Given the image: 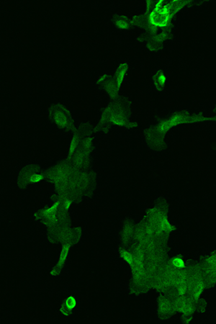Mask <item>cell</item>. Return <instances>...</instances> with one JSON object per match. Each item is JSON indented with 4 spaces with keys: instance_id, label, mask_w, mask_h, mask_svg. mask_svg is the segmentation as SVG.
Segmentation results:
<instances>
[{
    "instance_id": "1",
    "label": "cell",
    "mask_w": 216,
    "mask_h": 324,
    "mask_svg": "<svg viewBox=\"0 0 216 324\" xmlns=\"http://www.w3.org/2000/svg\"><path fill=\"white\" fill-rule=\"evenodd\" d=\"M70 243H64V244L63 245L58 262H57L56 267H54L51 270V271H50V275L51 276H57L59 274L63 265H64L66 261H67L68 255H69V249H70Z\"/></svg>"
},
{
    "instance_id": "2",
    "label": "cell",
    "mask_w": 216,
    "mask_h": 324,
    "mask_svg": "<svg viewBox=\"0 0 216 324\" xmlns=\"http://www.w3.org/2000/svg\"><path fill=\"white\" fill-rule=\"evenodd\" d=\"M183 120H184V116H182V115H175V116L172 117V118L169 119L168 120L162 122L160 124L158 129H159L160 132L165 133L166 131L168 130L170 128L180 123L181 122L183 121Z\"/></svg>"
},
{
    "instance_id": "3",
    "label": "cell",
    "mask_w": 216,
    "mask_h": 324,
    "mask_svg": "<svg viewBox=\"0 0 216 324\" xmlns=\"http://www.w3.org/2000/svg\"><path fill=\"white\" fill-rule=\"evenodd\" d=\"M54 121H55V124L57 125H58L59 127L61 128H66L68 124V120L67 115H65V113H63L62 111H57L55 112L54 114Z\"/></svg>"
},
{
    "instance_id": "4",
    "label": "cell",
    "mask_w": 216,
    "mask_h": 324,
    "mask_svg": "<svg viewBox=\"0 0 216 324\" xmlns=\"http://www.w3.org/2000/svg\"><path fill=\"white\" fill-rule=\"evenodd\" d=\"M127 72V65L125 64H122L120 65L118 68V73L116 76V87L117 89H119L123 83V79L125 78V75Z\"/></svg>"
},
{
    "instance_id": "5",
    "label": "cell",
    "mask_w": 216,
    "mask_h": 324,
    "mask_svg": "<svg viewBox=\"0 0 216 324\" xmlns=\"http://www.w3.org/2000/svg\"><path fill=\"white\" fill-rule=\"evenodd\" d=\"M109 121L116 125L123 126L125 125V121L122 113H113L109 115Z\"/></svg>"
},
{
    "instance_id": "6",
    "label": "cell",
    "mask_w": 216,
    "mask_h": 324,
    "mask_svg": "<svg viewBox=\"0 0 216 324\" xmlns=\"http://www.w3.org/2000/svg\"><path fill=\"white\" fill-rule=\"evenodd\" d=\"M120 255H121V258L126 262L127 264H129L130 267H133L134 264V262H135V257L132 253H130V251H127L125 249H121L120 250Z\"/></svg>"
},
{
    "instance_id": "7",
    "label": "cell",
    "mask_w": 216,
    "mask_h": 324,
    "mask_svg": "<svg viewBox=\"0 0 216 324\" xmlns=\"http://www.w3.org/2000/svg\"><path fill=\"white\" fill-rule=\"evenodd\" d=\"M59 207H60V202H59V201L55 202L50 208H46V209L43 210V212H42V215H43V217H46L48 216V215L58 213Z\"/></svg>"
},
{
    "instance_id": "8",
    "label": "cell",
    "mask_w": 216,
    "mask_h": 324,
    "mask_svg": "<svg viewBox=\"0 0 216 324\" xmlns=\"http://www.w3.org/2000/svg\"><path fill=\"white\" fill-rule=\"evenodd\" d=\"M76 303H77V302H76V300L74 296L69 295V297L66 299L65 302H64V303L63 305L65 306V308L68 310V311L70 313L71 311H73V310L76 308Z\"/></svg>"
},
{
    "instance_id": "9",
    "label": "cell",
    "mask_w": 216,
    "mask_h": 324,
    "mask_svg": "<svg viewBox=\"0 0 216 324\" xmlns=\"http://www.w3.org/2000/svg\"><path fill=\"white\" fill-rule=\"evenodd\" d=\"M44 177H45V176H44V175H43V174H36V173H34V174H32L30 175L28 177H27V181L28 182L29 184L38 183V182H41V181H43Z\"/></svg>"
},
{
    "instance_id": "10",
    "label": "cell",
    "mask_w": 216,
    "mask_h": 324,
    "mask_svg": "<svg viewBox=\"0 0 216 324\" xmlns=\"http://www.w3.org/2000/svg\"><path fill=\"white\" fill-rule=\"evenodd\" d=\"M172 266L176 268H178V269H182V268L185 267V262L183 260V259L179 257H175L172 259Z\"/></svg>"
},
{
    "instance_id": "11",
    "label": "cell",
    "mask_w": 216,
    "mask_h": 324,
    "mask_svg": "<svg viewBox=\"0 0 216 324\" xmlns=\"http://www.w3.org/2000/svg\"><path fill=\"white\" fill-rule=\"evenodd\" d=\"M77 136L75 135L74 137L71 139L70 146H69V157L72 156V155L74 154L75 150H76V147H77L78 141H77Z\"/></svg>"
},
{
    "instance_id": "12",
    "label": "cell",
    "mask_w": 216,
    "mask_h": 324,
    "mask_svg": "<svg viewBox=\"0 0 216 324\" xmlns=\"http://www.w3.org/2000/svg\"><path fill=\"white\" fill-rule=\"evenodd\" d=\"M71 205H72V201H71V199H69V198H66L64 199V201H63L62 202V206L63 208H64L66 211H69L71 208Z\"/></svg>"
},
{
    "instance_id": "13",
    "label": "cell",
    "mask_w": 216,
    "mask_h": 324,
    "mask_svg": "<svg viewBox=\"0 0 216 324\" xmlns=\"http://www.w3.org/2000/svg\"><path fill=\"white\" fill-rule=\"evenodd\" d=\"M116 24H117V26H118V27H119V28L123 29V30L128 28V23H127V22H125V21L123 20H119L118 21H117Z\"/></svg>"
},
{
    "instance_id": "14",
    "label": "cell",
    "mask_w": 216,
    "mask_h": 324,
    "mask_svg": "<svg viewBox=\"0 0 216 324\" xmlns=\"http://www.w3.org/2000/svg\"><path fill=\"white\" fill-rule=\"evenodd\" d=\"M166 76H165L163 73H161L159 75H158V84H159L161 86H163L165 85V82H166Z\"/></svg>"
},
{
    "instance_id": "15",
    "label": "cell",
    "mask_w": 216,
    "mask_h": 324,
    "mask_svg": "<svg viewBox=\"0 0 216 324\" xmlns=\"http://www.w3.org/2000/svg\"><path fill=\"white\" fill-rule=\"evenodd\" d=\"M60 312L63 315H64V316H69V312L68 311V310L65 308V306H64V305H62L61 307L60 308Z\"/></svg>"
},
{
    "instance_id": "16",
    "label": "cell",
    "mask_w": 216,
    "mask_h": 324,
    "mask_svg": "<svg viewBox=\"0 0 216 324\" xmlns=\"http://www.w3.org/2000/svg\"><path fill=\"white\" fill-rule=\"evenodd\" d=\"M178 292H179V295H184V293H185L186 290H185V288H179V291H178Z\"/></svg>"
},
{
    "instance_id": "17",
    "label": "cell",
    "mask_w": 216,
    "mask_h": 324,
    "mask_svg": "<svg viewBox=\"0 0 216 324\" xmlns=\"http://www.w3.org/2000/svg\"><path fill=\"white\" fill-rule=\"evenodd\" d=\"M104 78H105V76H103L102 77V78H100V80H99V82H100V81H101V82H102V81H103V80L104 79Z\"/></svg>"
}]
</instances>
